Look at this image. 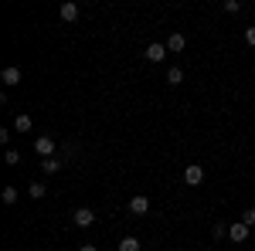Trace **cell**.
I'll return each mask as SVG.
<instances>
[{
    "instance_id": "obj_1",
    "label": "cell",
    "mask_w": 255,
    "mask_h": 251,
    "mask_svg": "<svg viewBox=\"0 0 255 251\" xmlns=\"http://www.w3.org/2000/svg\"><path fill=\"white\" fill-rule=\"evenodd\" d=\"M72 224H75V228H92V224H96L92 207H75V211H72Z\"/></svg>"
},
{
    "instance_id": "obj_2",
    "label": "cell",
    "mask_w": 255,
    "mask_h": 251,
    "mask_svg": "<svg viewBox=\"0 0 255 251\" xmlns=\"http://www.w3.org/2000/svg\"><path fill=\"white\" fill-rule=\"evenodd\" d=\"M184 183H187V187L204 183V167H201V163H187V167H184Z\"/></svg>"
},
{
    "instance_id": "obj_3",
    "label": "cell",
    "mask_w": 255,
    "mask_h": 251,
    "mask_svg": "<svg viewBox=\"0 0 255 251\" xmlns=\"http://www.w3.org/2000/svg\"><path fill=\"white\" fill-rule=\"evenodd\" d=\"M34 153H38L41 160H51V156H55V139H51V136H38V139H34Z\"/></svg>"
},
{
    "instance_id": "obj_4",
    "label": "cell",
    "mask_w": 255,
    "mask_h": 251,
    "mask_svg": "<svg viewBox=\"0 0 255 251\" xmlns=\"http://www.w3.org/2000/svg\"><path fill=\"white\" fill-rule=\"evenodd\" d=\"M143 58H146V61H153V65H160V61L167 58V44H157V41H153V44H146Z\"/></svg>"
},
{
    "instance_id": "obj_5",
    "label": "cell",
    "mask_w": 255,
    "mask_h": 251,
    "mask_svg": "<svg viewBox=\"0 0 255 251\" xmlns=\"http://www.w3.org/2000/svg\"><path fill=\"white\" fill-rule=\"evenodd\" d=\"M146 211H150V200H146L143 193H136V197H129V214H136V217H143Z\"/></svg>"
},
{
    "instance_id": "obj_6",
    "label": "cell",
    "mask_w": 255,
    "mask_h": 251,
    "mask_svg": "<svg viewBox=\"0 0 255 251\" xmlns=\"http://www.w3.org/2000/svg\"><path fill=\"white\" fill-rule=\"evenodd\" d=\"M0 82H3V85H17L20 82V68L17 65H7V68L0 72Z\"/></svg>"
},
{
    "instance_id": "obj_7",
    "label": "cell",
    "mask_w": 255,
    "mask_h": 251,
    "mask_svg": "<svg viewBox=\"0 0 255 251\" xmlns=\"http://www.w3.org/2000/svg\"><path fill=\"white\" fill-rule=\"evenodd\" d=\"M228 238H232V241H238V245H242V241H245V238H249V224H242V221H235V224H232V228H228Z\"/></svg>"
},
{
    "instance_id": "obj_8",
    "label": "cell",
    "mask_w": 255,
    "mask_h": 251,
    "mask_svg": "<svg viewBox=\"0 0 255 251\" xmlns=\"http://www.w3.org/2000/svg\"><path fill=\"white\" fill-rule=\"evenodd\" d=\"M31 126H34V122H31L27 112H17V116H14V129H17V133H31Z\"/></svg>"
},
{
    "instance_id": "obj_9",
    "label": "cell",
    "mask_w": 255,
    "mask_h": 251,
    "mask_svg": "<svg viewBox=\"0 0 255 251\" xmlns=\"http://www.w3.org/2000/svg\"><path fill=\"white\" fill-rule=\"evenodd\" d=\"M184 44H187V38L177 31V34H170V38H167V51H184Z\"/></svg>"
},
{
    "instance_id": "obj_10",
    "label": "cell",
    "mask_w": 255,
    "mask_h": 251,
    "mask_svg": "<svg viewBox=\"0 0 255 251\" xmlns=\"http://www.w3.org/2000/svg\"><path fill=\"white\" fill-rule=\"evenodd\" d=\"M180 82H184V68L180 65H170L167 68V85H180Z\"/></svg>"
},
{
    "instance_id": "obj_11",
    "label": "cell",
    "mask_w": 255,
    "mask_h": 251,
    "mask_svg": "<svg viewBox=\"0 0 255 251\" xmlns=\"http://www.w3.org/2000/svg\"><path fill=\"white\" fill-rule=\"evenodd\" d=\"M61 20H79V3H61Z\"/></svg>"
},
{
    "instance_id": "obj_12",
    "label": "cell",
    "mask_w": 255,
    "mask_h": 251,
    "mask_svg": "<svg viewBox=\"0 0 255 251\" xmlns=\"http://www.w3.org/2000/svg\"><path fill=\"white\" fill-rule=\"evenodd\" d=\"M41 170H44L48 176L58 173V170H61V156H51V160H44V163H41Z\"/></svg>"
},
{
    "instance_id": "obj_13",
    "label": "cell",
    "mask_w": 255,
    "mask_h": 251,
    "mask_svg": "<svg viewBox=\"0 0 255 251\" xmlns=\"http://www.w3.org/2000/svg\"><path fill=\"white\" fill-rule=\"evenodd\" d=\"M119 251H139V241L129 234V238H123V241H119Z\"/></svg>"
},
{
    "instance_id": "obj_14",
    "label": "cell",
    "mask_w": 255,
    "mask_h": 251,
    "mask_svg": "<svg viewBox=\"0 0 255 251\" xmlns=\"http://www.w3.org/2000/svg\"><path fill=\"white\" fill-rule=\"evenodd\" d=\"M27 193H31L34 200H41V197L48 193V187H44V183H31V187H27Z\"/></svg>"
},
{
    "instance_id": "obj_15",
    "label": "cell",
    "mask_w": 255,
    "mask_h": 251,
    "mask_svg": "<svg viewBox=\"0 0 255 251\" xmlns=\"http://www.w3.org/2000/svg\"><path fill=\"white\" fill-rule=\"evenodd\" d=\"M3 204H17V187H3Z\"/></svg>"
},
{
    "instance_id": "obj_16",
    "label": "cell",
    "mask_w": 255,
    "mask_h": 251,
    "mask_svg": "<svg viewBox=\"0 0 255 251\" xmlns=\"http://www.w3.org/2000/svg\"><path fill=\"white\" fill-rule=\"evenodd\" d=\"M3 160H7L10 167H17V163H20V153H17V150H7V153H3Z\"/></svg>"
},
{
    "instance_id": "obj_17",
    "label": "cell",
    "mask_w": 255,
    "mask_h": 251,
    "mask_svg": "<svg viewBox=\"0 0 255 251\" xmlns=\"http://www.w3.org/2000/svg\"><path fill=\"white\" fill-rule=\"evenodd\" d=\"M225 10H228V14H238V10H242V0H225Z\"/></svg>"
},
{
    "instance_id": "obj_18",
    "label": "cell",
    "mask_w": 255,
    "mask_h": 251,
    "mask_svg": "<svg viewBox=\"0 0 255 251\" xmlns=\"http://www.w3.org/2000/svg\"><path fill=\"white\" fill-rule=\"evenodd\" d=\"M242 224H249V228H252V224H255V207H249V211L242 214Z\"/></svg>"
},
{
    "instance_id": "obj_19",
    "label": "cell",
    "mask_w": 255,
    "mask_h": 251,
    "mask_svg": "<svg viewBox=\"0 0 255 251\" xmlns=\"http://www.w3.org/2000/svg\"><path fill=\"white\" fill-rule=\"evenodd\" d=\"M245 41H249V44L255 48V27H249V31H245Z\"/></svg>"
},
{
    "instance_id": "obj_20",
    "label": "cell",
    "mask_w": 255,
    "mask_h": 251,
    "mask_svg": "<svg viewBox=\"0 0 255 251\" xmlns=\"http://www.w3.org/2000/svg\"><path fill=\"white\" fill-rule=\"evenodd\" d=\"M79 251H96V245H82V248Z\"/></svg>"
}]
</instances>
